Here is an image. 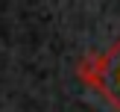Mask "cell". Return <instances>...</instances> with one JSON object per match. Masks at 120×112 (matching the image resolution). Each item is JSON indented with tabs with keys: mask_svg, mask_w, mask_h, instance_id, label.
I'll return each mask as SVG.
<instances>
[{
	"mask_svg": "<svg viewBox=\"0 0 120 112\" xmlns=\"http://www.w3.org/2000/svg\"><path fill=\"white\" fill-rule=\"evenodd\" d=\"M100 91L120 109V41L111 47V53L103 56V77H100Z\"/></svg>",
	"mask_w": 120,
	"mask_h": 112,
	"instance_id": "6da1fadb",
	"label": "cell"
}]
</instances>
